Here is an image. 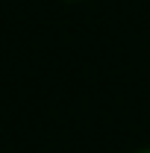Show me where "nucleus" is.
Returning <instances> with one entry per match:
<instances>
[{"instance_id":"nucleus-2","label":"nucleus","mask_w":150,"mask_h":153,"mask_svg":"<svg viewBox=\"0 0 150 153\" xmlns=\"http://www.w3.org/2000/svg\"><path fill=\"white\" fill-rule=\"evenodd\" d=\"M68 3H79V0H68Z\"/></svg>"},{"instance_id":"nucleus-1","label":"nucleus","mask_w":150,"mask_h":153,"mask_svg":"<svg viewBox=\"0 0 150 153\" xmlns=\"http://www.w3.org/2000/svg\"><path fill=\"white\" fill-rule=\"evenodd\" d=\"M135 153H150V147H141V150H135Z\"/></svg>"}]
</instances>
